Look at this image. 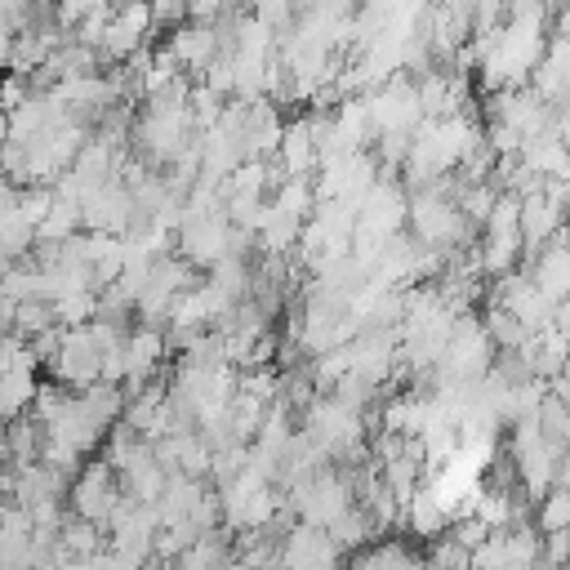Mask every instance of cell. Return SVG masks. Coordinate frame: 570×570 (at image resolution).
I'll return each mask as SVG.
<instances>
[{
  "mask_svg": "<svg viewBox=\"0 0 570 570\" xmlns=\"http://www.w3.org/2000/svg\"><path fill=\"white\" fill-rule=\"evenodd\" d=\"M561 570H570V561H566V566H561Z\"/></svg>",
  "mask_w": 570,
  "mask_h": 570,
  "instance_id": "4316f807",
  "label": "cell"
},
{
  "mask_svg": "<svg viewBox=\"0 0 570 570\" xmlns=\"http://www.w3.org/2000/svg\"><path fill=\"white\" fill-rule=\"evenodd\" d=\"M232 236L236 227L227 223L223 209H209V214H187V223L178 227V254L191 263V267H218L227 254H232Z\"/></svg>",
  "mask_w": 570,
  "mask_h": 570,
  "instance_id": "8992f818",
  "label": "cell"
},
{
  "mask_svg": "<svg viewBox=\"0 0 570 570\" xmlns=\"http://www.w3.org/2000/svg\"><path fill=\"white\" fill-rule=\"evenodd\" d=\"M352 570H414V557L401 543H374V548L356 552Z\"/></svg>",
  "mask_w": 570,
  "mask_h": 570,
  "instance_id": "d6986e66",
  "label": "cell"
},
{
  "mask_svg": "<svg viewBox=\"0 0 570 570\" xmlns=\"http://www.w3.org/2000/svg\"><path fill=\"white\" fill-rule=\"evenodd\" d=\"M468 570H508V530H490L468 552Z\"/></svg>",
  "mask_w": 570,
  "mask_h": 570,
  "instance_id": "44dd1931",
  "label": "cell"
},
{
  "mask_svg": "<svg viewBox=\"0 0 570 570\" xmlns=\"http://www.w3.org/2000/svg\"><path fill=\"white\" fill-rule=\"evenodd\" d=\"M370 534H379V525L370 521V512L361 508V503H352L334 525H330V539L343 548V552H352V548H365L370 543Z\"/></svg>",
  "mask_w": 570,
  "mask_h": 570,
  "instance_id": "2e32d148",
  "label": "cell"
},
{
  "mask_svg": "<svg viewBox=\"0 0 570 570\" xmlns=\"http://www.w3.org/2000/svg\"><path fill=\"white\" fill-rule=\"evenodd\" d=\"M151 18H156V27H183V18H191V9H187V0H151Z\"/></svg>",
  "mask_w": 570,
  "mask_h": 570,
  "instance_id": "cb8c5ba5",
  "label": "cell"
},
{
  "mask_svg": "<svg viewBox=\"0 0 570 570\" xmlns=\"http://www.w3.org/2000/svg\"><path fill=\"white\" fill-rule=\"evenodd\" d=\"M165 352H169V334H160L156 325H134L125 338V387H134V392L147 387L156 365L165 361Z\"/></svg>",
  "mask_w": 570,
  "mask_h": 570,
  "instance_id": "9c48e42d",
  "label": "cell"
},
{
  "mask_svg": "<svg viewBox=\"0 0 570 570\" xmlns=\"http://www.w3.org/2000/svg\"><path fill=\"white\" fill-rule=\"evenodd\" d=\"M485 330H490V338H494V347L499 352H525V343L534 338L512 312H503V307H494L490 316H485Z\"/></svg>",
  "mask_w": 570,
  "mask_h": 570,
  "instance_id": "ac0fdd59",
  "label": "cell"
},
{
  "mask_svg": "<svg viewBox=\"0 0 570 570\" xmlns=\"http://www.w3.org/2000/svg\"><path fill=\"white\" fill-rule=\"evenodd\" d=\"M436 370H441V383H481L494 370V338H490L485 321L463 312L454 321V334H450Z\"/></svg>",
  "mask_w": 570,
  "mask_h": 570,
  "instance_id": "7a4b0ae2",
  "label": "cell"
},
{
  "mask_svg": "<svg viewBox=\"0 0 570 570\" xmlns=\"http://www.w3.org/2000/svg\"><path fill=\"white\" fill-rule=\"evenodd\" d=\"M4 147H9V116H0V160H4Z\"/></svg>",
  "mask_w": 570,
  "mask_h": 570,
  "instance_id": "484cf974",
  "label": "cell"
},
{
  "mask_svg": "<svg viewBox=\"0 0 570 570\" xmlns=\"http://www.w3.org/2000/svg\"><path fill=\"white\" fill-rule=\"evenodd\" d=\"M401 521L419 534V539H441L450 525H454V517L441 508V499L428 490V481L414 490V499H405V512H401Z\"/></svg>",
  "mask_w": 570,
  "mask_h": 570,
  "instance_id": "4fadbf2b",
  "label": "cell"
},
{
  "mask_svg": "<svg viewBox=\"0 0 570 570\" xmlns=\"http://www.w3.org/2000/svg\"><path fill=\"white\" fill-rule=\"evenodd\" d=\"M352 503H356L352 481L347 472H334V468H321L307 481L289 485V508L303 517V525H316V530H330Z\"/></svg>",
  "mask_w": 570,
  "mask_h": 570,
  "instance_id": "3957f363",
  "label": "cell"
},
{
  "mask_svg": "<svg viewBox=\"0 0 570 570\" xmlns=\"http://www.w3.org/2000/svg\"><path fill=\"white\" fill-rule=\"evenodd\" d=\"M125 503V490H120V476L116 468L102 459V463H89L85 472H76L71 481V517H85L94 525H111V517L120 512Z\"/></svg>",
  "mask_w": 570,
  "mask_h": 570,
  "instance_id": "277c9868",
  "label": "cell"
},
{
  "mask_svg": "<svg viewBox=\"0 0 570 570\" xmlns=\"http://www.w3.org/2000/svg\"><path fill=\"white\" fill-rule=\"evenodd\" d=\"M370 102V125L374 134H414L423 125V107H419V85L405 76H392L387 85L365 94Z\"/></svg>",
  "mask_w": 570,
  "mask_h": 570,
  "instance_id": "5b68a950",
  "label": "cell"
},
{
  "mask_svg": "<svg viewBox=\"0 0 570 570\" xmlns=\"http://www.w3.org/2000/svg\"><path fill=\"white\" fill-rule=\"evenodd\" d=\"M530 89L552 107V102H570V36H552L543 62L530 76Z\"/></svg>",
  "mask_w": 570,
  "mask_h": 570,
  "instance_id": "7c38bea8",
  "label": "cell"
},
{
  "mask_svg": "<svg viewBox=\"0 0 570 570\" xmlns=\"http://www.w3.org/2000/svg\"><path fill=\"white\" fill-rule=\"evenodd\" d=\"M298 236H303V218H294L276 200H267V214H263V227H258V245L267 254H285V249L298 245Z\"/></svg>",
  "mask_w": 570,
  "mask_h": 570,
  "instance_id": "5bb4252c",
  "label": "cell"
},
{
  "mask_svg": "<svg viewBox=\"0 0 570 570\" xmlns=\"http://www.w3.org/2000/svg\"><path fill=\"white\" fill-rule=\"evenodd\" d=\"M566 561H570V530L543 534V557H539V566H543V570H561Z\"/></svg>",
  "mask_w": 570,
  "mask_h": 570,
  "instance_id": "7402d4cb",
  "label": "cell"
},
{
  "mask_svg": "<svg viewBox=\"0 0 570 570\" xmlns=\"http://www.w3.org/2000/svg\"><path fill=\"white\" fill-rule=\"evenodd\" d=\"M165 49L174 53V62H178L183 71H200V76H205L209 62L223 53V36H218L214 22H183V27L169 31Z\"/></svg>",
  "mask_w": 570,
  "mask_h": 570,
  "instance_id": "ba28073f",
  "label": "cell"
},
{
  "mask_svg": "<svg viewBox=\"0 0 570 570\" xmlns=\"http://www.w3.org/2000/svg\"><path fill=\"white\" fill-rule=\"evenodd\" d=\"M223 561H232V557H227V543H223L218 534H200L191 548L178 552L174 570H218Z\"/></svg>",
  "mask_w": 570,
  "mask_h": 570,
  "instance_id": "e0dca14e",
  "label": "cell"
},
{
  "mask_svg": "<svg viewBox=\"0 0 570 570\" xmlns=\"http://www.w3.org/2000/svg\"><path fill=\"white\" fill-rule=\"evenodd\" d=\"M561 227H566V214L543 196V187L530 191V196H521V240H525V254H530V258H534L539 249H548Z\"/></svg>",
  "mask_w": 570,
  "mask_h": 570,
  "instance_id": "8fae6325",
  "label": "cell"
},
{
  "mask_svg": "<svg viewBox=\"0 0 570 570\" xmlns=\"http://www.w3.org/2000/svg\"><path fill=\"white\" fill-rule=\"evenodd\" d=\"M503 22H548V0H508Z\"/></svg>",
  "mask_w": 570,
  "mask_h": 570,
  "instance_id": "603a6c76",
  "label": "cell"
},
{
  "mask_svg": "<svg viewBox=\"0 0 570 570\" xmlns=\"http://www.w3.org/2000/svg\"><path fill=\"white\" fill-rule=\"evenodd\" d=\"M481 129L468 116H450V120H423L410 138V156H405V178L410 187H432L441 178H450L476 147H481Z\"/></svg>",
  "mask_w": 570,
  "mask_h": 570,
  "instance_id": "6da1fadb",
  "label": "cell"
},
{
  "mask_svg": "<svg viewBox=\"0 0 570 570\" xmlns=\"http://www.w3.org/2000/svg\"><path fill=\"white\" fill-rule=\"evenodd\" d=\"M552 325H557V330L570 338V298H561V303H557V321H552Z\"/></svg>",
  "mask_w": 570,
  "mask_h": 570,
  "instance_id": "d4e9b609",
  "label": "cell"
},
{
  "mask_svg": "<svg viewBox=\"0 0 570 570\" xmlns=\"http://www.w3.org/2000/svg\"><path fill=\"white\" fill-rule=\"evenodd\" d=\"M276 165L285 178H307L312 169H321V151H316V129L312 116H294L285 120L281 147H276Z\"/></svg>",
  "mask_w": 570,
  "mask_h": 570,
  "instance_id": "30bf717a",
  "label": "cell"
},
{
  "mask_svg": "<svg viewBox=\"0 0 570 570\" xmlns=\"http://www.w3.org/2000/svg\"><path fill=\"white\" fill-rule=\"evenodd\" d=\"M58 548H62V557H98L107 548V530L85 517H67L58 530Z\"/></svg>",
  "mask_w": 570,
  "mask_h": 570,
  "instance_id": "9a60e30c",
  "label": "cell"
},
{
  "mask_svg": "<svg viewBox=\"0 0 570 570\" xmlns=\"http://www.w3.org/2000/svg\"><path fill=\"white\" fill-rule=\"evenodd\" d=\"M539 534H552V530H570V485H552L543 499H539Z\"/></svg>",
  "mask_w": 570,
  "mask_h": 570,
  "instance_id": "ffe728a7",
  "label": "cell"
},
{
  "mask_svg": "<svg viewBox=\"0 0 570 570\" xmlns=\"http://www.w3.org/2000/svg\"><path fill=\"white\" fill-rule=\"evenodd\" d=\"M338 557L343 548L316 525H294L281 539V570H338Z\"/></svg>",
  "mask_w": 570,
  "mask_h": 570,
  "instance_id": "52a82bcc",
  "label": "cell"
}]
</instances>
